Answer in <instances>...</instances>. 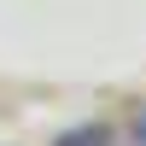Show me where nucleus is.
I'll use <instances>...</instances> for the list:
<instances>
[{
    "mask_svg": "<svg viewBox=\"0 0 146 146\" xmlns=\"http://www.w3.org/2000/svg\"><path fill=\"white\" fill-rule=\"evenodd\" d=\"M129 140L146 146V105H135V111H129Z\"/></svg>",
    "mask_w": 146,
    "mask_h": 146,
    "instance_id": "f03ea898",
    "label": "nucleus"
},
{
    "mask_svg": "<svg viewBox=\"0 0 146 146\" xmlns=\"http://www.w3.org/2000/svg\"><path fill=\"white\" fill-rule=\"evenodd\" d=\"M53 146H111V129L105 123H76V129H64Z\"/></svg>",
    "mask_w": 146,
    "mask_h": 146,
    "instance_id": "f257e3e1",
    "label": "nucleus"
}]
</instances>
